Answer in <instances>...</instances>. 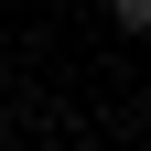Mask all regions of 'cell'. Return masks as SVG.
<instances>
[{"label":"cell","instance_id":"1","mask_svg":"<svg viewBox=\"0 0 151 151\" xmlns=\"http://www.w3.org/2000/svg\"><path fill=\"white\" fill-rule=\"evenodd\" d=\"M108 22L119 32H151V0H108Z\"/></svg>","mask_w":151,"mask_h":151}]
</instances>
